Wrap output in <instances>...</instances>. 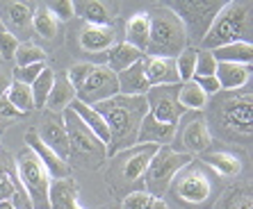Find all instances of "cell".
<instances>
[{"instance_id": "23", "label": "cell", "mask_w": 253, "mask_h": 209, "mask_svg": "<svg viewBox=\"0 0 253 209\" xmlns=\"http://www.w3.org/2000/svg\"><path fill=\"white\" fill-rule=\"evenodd\" d=\"M151 41V18L146 12H135L126 23V41L128 46L137 48L139 52H146Z\"/></svg>"}, {"instance_id": "39", "label": "cell", "mask_w": 253, "mask_h": 209, "mask_svg": "<svg viewBox=\"0 0 253 209\" xmlns=\"http://www.w3.org/2000/svg\"><path fill=\"white\" fill-rule=\"evenodd\" d=\"M153 200L155 198L151 196V193H146L144 189H137V191L128 193V196L121 200V207L124 209H148Z\"/></svg>"}, {"instance_id": "22", "label": "cell", "mask_w": 253, "mask_h": 209, "mask_svg": "<svg viewBox=\"0 0 253 209\" xmlns=\"http://www.w3.org/2000/svg\"><path fill=\"white\" fill-rule=\"evenodd\" d=\"M201 162L214 175H221V177H237L242 173V159L228 150H208L203 152Z\"/></svg>"}, {"instance_id": "33", "label": "cell", "mask_w": 253, "mask_h": 209, "mask_svg": "<svg viewBox=\"0 0 253 209\" xmlns=\"http://www.w3.org/2000/svg\"><path fill=\"white\" fill-rule=\"evenodd\" d=\"M55 84V73L50 69H43L42 75L37 77L32 84H30V91H32V100H35V109H43L48 96H50V89Z\"/></svg>"}, {"instance_id": "20", "label": "cell", "mask_w": 253, "mask_h": 209, "mask_svg": "<svg viewBox=\"0 0 253 209\" xmlns=\"http://www.w3.org/2000/svg\"><path fill=\"white\" fill-rule=\"evenodd\" d=\"M76 16H80L89 25H112L114 16L119 14V5L112 2H98V0H87V2H73Z\"/></svg>"}, {"instance_id": "45", "label": "cell", "mask_w": 253, "mask_h": 209, "mask_svg": "<svg viewBox=\"0 0 253 209\" xmlns=\"http://www.w3.org/2000/svg\"><path fill=\"white\" fill-rule=\"evenodd\" d=\"M12 70L9 69H0V98L2 96H7V91H9V87H12Z\"/></svg>"}, {"instance_id": "29", "label": "cell", "mask_w": 253, "mask_h": 209, "mask_svg": "<svg viewBox=\"0 0 253 209\" xmlns=\"http://www.w3.org/2000/svg\"><path fill=\"white\" fill-rule=\"evenodd\" d=\"M18 186H21V180H18L16 164H14L12 155L0 150V203L9 200Z\"/></svg>"}, {"instance_id": "38", "label": "cell", "mask_w": 253, "mask_h": 209, "mask_svg": "<svg viewBox=\"0 0 253 209\" xmlns=\"http://www.w3.org/2000/svg\"><path fill=\"white\" fill-rule=\"evenodd\" d=\"M46 69V64H30V66H16L12 69V77L14 82H21V84H32L37 77L42 75V70Z\"/></svg>"}, {"instance_id": "24", "label": "cell", "mask_w": 253, "mask_h": 209, "mask_svg": "<svg viewBox=\"0 0 253 209\" xmlns=\"http://www.w3.org/2000/svg\"><path fill=\"white\" fill-rule=\"evenodd\" d=\"M141 57H144V52H139L137 48L128 46V43H114L105 55V66L114 75H119V73L128 70L130 66H135L137 62H141Z\"/></svg>"}, {"instance_id": "13", "label": "cell", "mask_w": 253, "mask_h": 209, "mask_svg": "<svg viewBox=\"0 0 253 209\" xmlns=\"http://www.w3.org/2000/svg\"><path fill=\"white\" fill-rule=\"evenodd\" d=\"M32 12L35 7L28 2H0V23L12 36L30 39L32 35Z\"/></svg>"}, {"instance_id": "2", "label": "cell", "mask_w": 253, "mask_h": 209, "mask_svg": "<svg viewBox=\"0 0 253 209\" xmlns=\"http://www.w3.org/2000/svg\"><path fill=\"white\" fill-rule=\"evenodd\" d=\"M94 109L103 116L107 132H110L107 157L137 145L141 121L148 114V104L144 96H121V93H117L114 98L94 104Z\"/></svg>"}, {"instance_id": "44", "label": "cell", "mask_w": 253, "mask_h": 209, "mask_svg": "<svg viewBox=\"0 0 253 209\" xmlns=\"http://www.w3.org/2000/svg\"><path fill=\"white\" fill-rule=\"evenodd\" d=\"M9 203H12L14 209H32V203H30V196L28 191L23 189V184L18 186L16 191L12 193V198H9Z\"/></svg>"}, {"instance_id": "8", "label": "cell", "mask_w": 253, "mask_h": 209, "mask_svg": "<svg viewBox=\"0 0 253 209\" xmlns=\"http://www.w3.org/2000/svg\"><path fill=\"white\" fill-rule=\"evenodd\" d=\"M62 121L69 137V166H80L84 171H96L107 159V145L96 137L91 130L84 128V123L76 116V111L64 109Z\"/></svg>"}, {"instance_id": "19", "label": "cell", "mask_w": 253, "mask_h": 209, "mask_svg": "<svg viewBox=\"0 0 253 209\" xmlns=\"http://www.w3.org/2000/svg\"><path fill=\"white\" fill-rule=\"evenodd\" d=\"M178 125H167V123L155 121L151 114L141 121L139 134H137V143H153V145H171L176 141Z\"/></svg>"}, {"instance_id": "3", "label": "cell", "mask_w": 253, "mask_h": 209, "mask_svg": "<svg viewBox=\"0 0 253 209\" xmlns=\"http://www.w3.org/2000/svg\"><path fill=\"white\" fill-rule=\"evenodd\" d=\"M253 39V5L251 2H224L214 14L206 36L203 50H217L228 43H251Z\"/></svg>"}, {"instance_id": "25", "label": "cell", "mask_w": 253, "mask_h": 209, "mask_svg": "<svg viewBox=\"0 0 253 209\" xmlns=\"http://www.w3.org/2000/svg\"><path fill=\"white\" fill-rule=\"evenodd\" d=\"M73 100H76V91H73V87H71L66 73L64 75H55V84H53V89H50V96H48L43 109L59 116L64 109H69Z\"/></svg>"}, {"instance_id": "31", "label": "cell", "mask_w": 253, "mask_h": 209, "mask_svg": "<svg viewBox=\"0 0 253 209\" xmlns=\"http://www.w3.org/2000/svg\"><path fill=\"white\" fill-rule=\"evenodd\" d=\"M178 104L183 107L185 111H201L206 109L208 104V96L199 89L194 80L189 82H180V89H178Z\"/></svg>"}, {"instance_id": "26", "label": "cell", "mask_w": 253, "mask_h": 209, "mask_svg": "<svg viewBox=\"0 0 253 209\" xmlns=\"http://www.w3.org/2000/svg\"><path fill=\"white\" fill-rule=\"evenodd\" d=\"M117 82H119V93H121V96H144V93L148 91V82H146V77H144L141 62H137L135 66H130L124 73H119Z\"/></svg>"}, {"instance_id": "28", "label": "cell", "mask_w": 253, "mask_h": 209, "mask_svg": "<svg viewBox=\"0 0 253 209\" xmlns=\"http://www.w3.org/2000/svg\"><path fill=\"white\" fill-rule=\"evenodd\" d=\"M32 32L46 41H55L59 35V21L53 16L48 5H39L32 12Z\"/></svg>"}, {"instance_id": "41", "label": "cell", "mask_w": 253, "mask_h": 209, "mask_svg": "<svg viewBox=\"0 0 253 209\" xmlns=\"http://www.w3.org/2000/svg\"><path fill=\"white\" fill-rule=\"evenodd\" d=\"M48 9L53 12V16L57 18V21H69V18L76 16V9H73V2H71V0L53 2V5H48Z\"/></svg>"}, {"instance_id": "12", "label": "cell", "mask_w": 253, "mask_h": 209, "mask_svg": "<svg viewBox=\"0 0 253 209\" xmlns=\"http://www.w3.org/2000/svg\"><path fill=\"white\" fill-rule=\"evenodd\" d=\"M178 89L180 84H162V87H148L144 93L148 104V114L160 123L167 125H178V121L183 118L185 109L178 104Z\"/></svg>"}, {"instance_id": "32", "label": "cell", "mask_w": 253, "mask_h": 209, "mask_svg": "<svg viewBox=\"0 0 253 209\" xmlns=\"http://www.w3.org/2000/svg\"><path fill=\"white\" fill-rule=\"evenodd\" d=\"M5 98L9 100V104H12L21 116H28L30 111H35V100H32V91H30L28 84L12 82V87H9Z\"/></svg>"}, {"instance_id": "42", "label": "cell", "mask_w": 253, "mask_h": 209, "mask_svg": "<svg viewBox=\"0 0 253 209\" xmlns=\"http://www.w3.org/2000/svg\"><path fill=\"white\" fill-rule=\"evenodd\" d=\"M18 118H21V114H18L12 104H9V100L2 96V98H0V128H5L9 123L18 121Z\"/></svg>"}, {"instance_id": "1", "label": "cell", "mask_w": 253, "mask_h": 209, "mask_svg": "<svg viewBox=\"0 0 253 209\" xmlns=\"http://www.w3.org/2000/svg\"><path fill=\"white\" fill-rule=\"evenodd\" d=\"M208 118H203L210 134L233 143H249L253 134V96L251 89L224 91L208 100Z\"/></svg>"}, {"instance_id": "17", "label": "cell", "mask_w": 253, "mask_h": 209, "mask_svg": "<svg viewBox=\"0 0 253 209\" xmlns=\"http://www.w3.org/2000/svg\"><path fill=\"white\" fill-rule=\"evenodd\" d=\"M176 139H178V148H180L178 152H185V155H194V152L203 155L212 145V134L203 118L189 121L187 125L180 130V137L176 134Z\"/></svg>"}, {"instance_id": "21", "label": "cell", "mask_w": 253, "mask_h": 209, "mask_svg": "<svg viewBox=\"0 0 253 209\" xmlns=\"http://www.w3.org/2000/svg\"><path fill=\"white\" fill-rule=\"evenodd\" d=\"M251 64H226V62H217V73L214 77L219 80L221 91H240V89L249 87L251 82Z\"/></svg>"}, {"instance_id": "16", "label": "cell", "mask_w": 253, "mask_h": 209, "mask_svg": "<svg viewBox=\"0 0 253 209\" xmlns=\"http://www.w3.org/2000/svg\"><path fill=\"white\" fill-rule=\"evenodd\" d=\"M80 48L89 55H107V50L117 43V32L112 25H89L83 23L78 32Z\"/></svg>"}, {"instance_id": "34", "label": "cell", "mask_w": 253, "mask_h": 209, "mask_svg": "<svg viewBox=\"0 0 253 209\" xmlns=\"http://www.w3.org/2000/svg\"><path fill=\"white\" fill-rule=\"evenodd\" d=\"M16 66H30V64H46V50L42 46H37L32 41H23L18 43V50L14 55Z\"/></svg>"}, {"instance_id": "37", "label": "cell", "mask_w": 253, "mask_h": 209, "mask_svg": "<svg viewBox=\"0 0 253 209\" xmlns=\"http://www.w3.org/2000/svg\"><path fill=\"white\" fill-rule=\"evenodd\" d=\"M214 73H217V59L212 57L210 50H199V55H196L194 77H212Z\"/></svg>"}, {"instance_id": "5", "label": "cell", "mask_w": 253, "mask_h": 209, "mask_svg": "<svg viewBox=\"0 0 253 209\" xmlns=\"http://www.w3.org/2000/svg\"><path fill=\"white\" fill-rule=\"evenodd\" d=\"M160 145L153 143H137L128 150H121L112 157V164L107 169V184L110 191H114L117 196L126 198L128 193L137 191L135 186L144 184L146 177V169L153 155L158 152Z\"/></svg>"}, {"instance_id": "18", "label": "cell", "mask_w": 253, "mask_h": 209, "mask_svg": "<svg viewBox=\"0 0 253 209\" xmlns=\"http://www.w3.org/2000/svg\"><path fill=\"white\" fill-rule=\"evenodd\" d=\"M141 69L148 87H162V84H180L176 70V59L167 57H146L141 59Z\"/></svg>"}, {"instance_id": "15", "label": "cell", "mask_w": 253, "mask_h": 209, "mask_svg": "<svg viewBox=\"0 0 253 209\" xmlns=\"http://www.w3.org/2000/svg\"><path fill=\"white\" fill-rule=\"evenodd\" d=\"M25 145H28V150H32L39 157V162L43 164V169L48 171L50 177H55V180H69L71 177V166L64 159H59L48 145H43V141L39 139L37 130H28V132H25Z\"/></svg>"}, {"instance_id": "30", "label": "cell", "mask_w": 253, "mask_h": 209, "mask_svg": "<svg viewBox=\"0 0 253 209\" xmlns=\"http://www.w3.org/2000/svg\"><path fill=\"white\" fill-rule=\"evenodd\" d=\"M212 57L217 62H226V64H251L253 62V43H228L217 50H210Z\"/></svg>"}, {"instance_id": "6", "label": "cell", "mask_w": 253, "mask_h": 209, "mask_svg": "<svg viewBox=\"0 0 253 209\" xmlns=\"http://www.w3.org/2000/svg\"><path fill=\"white\" fill-rule=\"evenodd\" d=\"M151 18V41L146 48V57L176 59L187 48V30L167 5H155L146 9Z\"/></svg>"}, {"instance_id": "46", "label": "cell", "mask_w": 253, "mask_h": 209, "mask_svg": "<svg viewBox=\"0 0 253 209\" xmlns=\"http://www.w3.org/2000/svg\"><path fill=\"white\" fill-rule=\"evenodd\" d=\"M148 209H169V205H167L165 198H155L153 203H151V207Z\"/></svg>"}, {"instance_id": "10", "label": "cell", "mask_w": 253, "mask_h": 209, "mask_svg": "<svg viewBox=\"0 0 253 209\" xmlns=\"http://www.w3.org/2000/svg\"><path fill=\"white\" fill-rule=\"evenodd\" d=\"M14 164H16L18 180H21L23 189L30 196L32 209H50V200H48V193H50V175L43 169V164L39 162V157L32 150H25Z\"/></svg>"}, {"instance_id": "40", "label": "cell", "mask_w": 253, "mask_h": 209, "mask_svg": "<svg viewBox=\"0 0 253 209\" xmlns=\"http://www.w3.org/2000/svg\"><path fill=\"white\" fill-rule=\"evenodd\" d=\"M18 43H21V41H18L16 36H12L9 32H5V30H0V57L2 59H14V55H16V50H18Z\"/></svg>"}, {"instance_id": "43", "label": "cell", "mask_w": 253, "mask_h": 209, "mask_svg": "<svg viewBox=\"0 0 253 209\" xmlns=\"http://www.w3.org/2000/svg\"><path fill=\"white\" fill-rule=\"evenodd\" d=\"M192 80L199 84V89L208 96V100L212 98V96H217V93H221V87H219V80L214 75L212 77H192Z\"/></svg>"}, {"instance_id": "35", "label": "cell", "mask_w": 253, "mask_h": 209, "mask_svg": "<svg viewBox=\"0 0 253 209\" xmlns=\"http://www.w3.org/2000/svg\"><path fill=\"white\" fill-rule=\"evenodd\" d=\"M196 48H185L180 55L176 57V70H178V80L180 82H189L194 77V69H196Z\"/></svg>"}, {"instance_id": "47", "label": "cell", "mask_w": 253, "mask_h": 209, "mask_svg": "<svg viewBox=\"0 0 253 209\" xmlns=\"http://www.w3.org/2000/svg\"><path fill=\"white\" fill-rule=\"evenodd\" d=\"M0 209H14V207H12L9 200H2V203H0Z\"/></svg>"}, {"instance_id": "4", "label": "cell", "mask_w": 253, "mask_h": 209, "mask_svg": "<svg viewBox=\"0 0 253 209\" xmlns=\"http://www.w3.org/2000/svg\"><path fill=\"white\" fill-rule=\"evenodd\" d=\"M167 193L187 209H208L210 205H214L219 193L217 175L203 162L192 159L187 166H183L176 173Z\"/></svg>"}, {"instance_id": "7", "label": "cell", "mask_w": 253, "mask_h": 209, "mask_svg": "<svg viewBox=\"0 0 253 209\" xmlns=\"http://www.w3.org/2000/svg\"><path fill=\"white\" fill-rule=\"evenodd\" d=\"M66 77L76 91V100L89 107L114 98L119 93L117 75L105 64H76L66 70Z\"/></svg>"}, {"instance_id": "9", "label": "cell", "mask_w": 253, "mask_h": 209, "mask_svg": "<svg viewBox=\"0 0 253 209\" xmlns=\"http://www.w3.org/2000/svg\"><path fill=\"white\" fill-rule=\"evenodd\" d=\"M192 162V155L178 152L169 145H160L158 152L153 155L151 164L146 169V177H144V191L151 193L153 198H162L167 196L171 180L176 177V173L183 166Z\"/></svg>"}, {"instance_id": "14", "label": "cell", "mask_w": 253, "mask_h": 209, "mask_svg": "<svg viewBox=\"0 0 253 209\" xmlns=\"http://www.w3.org/2000/svg\"><path fill=\"white\" fill-rule=\"evenodd\" d=\"M37 134H39V139L43 141V145H48L59 159H64V162L69 164V137H66L62 116L46 111L42 116V123H39Z\"/></svg>"}, {"instance_id": "36", "label": "cell", "mask_w": 253, "mask_h": 209, "mask_svg": "<svg viewBox=\"0 0 253 209\" xmlns=\"http://www.w3.org/2000/svg\"><path fill=\"white\" fill-rule=\"evenodd\" d=\"M224 209H253L251 189L249 186H240V189H233L230 193H226Z\"/></svg>"}, {"instance_id": "11", "label": "cell", "mask_w": 253, "mask_h": 209, "mask_svg": "<svg viewBox=\"0 0 253 209\" xmlns=\"http://www.w3.org/2000/svg\"><path fill=\"white\" fill-rule=\"evenodd\" d=\"M224 2H201V0H189V2H171L167 5L173 14H178V18L183 21L185 30H187V41H199L206 36L208 28H210L214 14L221 9Z\"/></svg>"}, {"instance_id": "27", "label": "cell", "mask_w": 253, "mask_h": 209, "mask_svg": "<svg viewBox=\"0 0 253 209\" xmlns=\"http://www.w3.org/2000/svg\"><path fill=\"white\" fill-rule=\"evenodd\" d=\"M71 109L76 111V116L84 123V128L91 130V132H94L105 145L110 143V132H107V125H105V121H103V116H100L94 107H89V104H83V103H78V100H73V103H71Z\"/></svg>"}]
</instances>
